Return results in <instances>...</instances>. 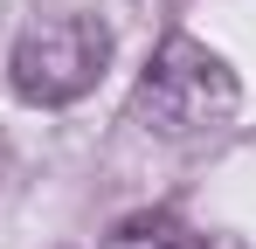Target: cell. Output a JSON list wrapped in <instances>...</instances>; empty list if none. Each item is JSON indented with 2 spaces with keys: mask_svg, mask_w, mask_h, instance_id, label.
Returning <instances> with one entry per match:
<instances>
[{
  "mask_svg": "<svg viewBox=\"0 0 256 249\" xmlns=\"http://www.w3.org/2000/svg\"><path fill=\"white\" fill-rule=\"evenodd\" d=\"M236 97L242 90L214 48H201L194 35H166L132 90V118L160 138H201V132L236 118Z\"/></svg>",
  "mask_w": 256,
  "mask_h": 249,
  "instance_id": "1",
  "label": "cell"
},
{
  "mask_svg": "<svg viewBox=\"0 0 256 249\" xmlns=\"http://www.w3.org/2000/svg\"><path fill=\"white\" fill-rule=\"evenodd\" d=\"M104 62H111V28L84 14V7H62V14H42V21H28L21 42H14V90L28 97V104H76L97 90L104 76Z\"/></svg>",
  "mask_w": 256,
  "mask_h": 249,
  "instance_id": "2",
  "label": "cell"
},
{
  "mask_svg": "<svg viewBox=\"0 0 256 249\" xmlns=\"http://www.w3.org/2000/svg\"><path fill=\"white\" fill-rule=\"evenodd\" d=\"M97 249H201V242H194V228H187L180 214L146 208V214H125V222H118Z\"/></svg>",
  "mask_w": 256,
  "mask_h": 249,
  "instance_id": "3",
  "label": "cell"
}]
</instances>
